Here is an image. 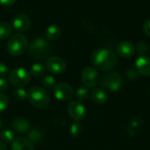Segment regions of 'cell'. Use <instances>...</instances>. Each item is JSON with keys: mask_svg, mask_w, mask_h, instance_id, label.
<instances>
[{"mask_svg": "<svg viewBox=\"0 0 150 150\" xmlns=\"http://www.w3.org/2000/svg\"><path fill=\"white\" fill-rule=\"evenodd\" d=\"M91 62L97 69L102 71H110L116 66L118 58L116 54L111 49L101 47L92 53Z\"/></svg>", "mask_w": 150, "mask_h": 150, "instance_id": "1", "label": "cell"}, {"mask_svg": "<svg viewBox=\"0 0 150 150\" xmlns=\"http://www.w3.org/2000/svg\"><path fill=\"white\" fill-rule=\"evenodd\" d=\"M27 98L32 105L39 109L46 108L50 103V97L47 91L40 86L32 87L28 91Z\"/></svg>", "mask_w": 150, "mask_h": 150, "instance_id": "2", "label": "cell"}, {"mask_svg": "<svg viewBox=\"0 0 150 150\" xmlns=\"http://www.w3.org/2000/svg\"><path fill=\"white\" fill-rule=\"evenodd\" d=\"M29 54L36 59H45L52 52V46L48 42L47 40L43 38H36L34 39L28 47Z\"/></svg>", "mask_w": 150, "mask_h": 150, "instance_id": "3", "label": "cell"}, {"mask_svg": "<svg viewBox=\"0 0 150 150\" xmlns=\"http://www.w3.org/2000/svg\"><path fill=\"white\" fill-rule=\"evenodd\" d=\"M7 52L11 56H19L23 54L28 48V42L25 35L17 33L10 37L7 42Z\"/></svg>", "mask_w": 150, "mask_h": 150, "instance_id": "4", "label": "cell"}, {"mask_svg": "<svg viewBox=\"0 0 150 150\" xmlns=\"http://www.w3.org/2000/svg\"><path fill=\"white\" fill-rule=\"evenodd\" d=\"M101 84L105 90L114 92L121 89L123 85V79L120 73L110 71L104 75L101 80Z\"/></svg>", "mask_w": 150, "mask_h": 150, "instance_id": "5", "label": "cell"}, {"mask_svg": "<svg viewBox=\"0 0 150 150\" xmlns=\"http://www.w3.org/2000/svg\"><path fill=\"white\" fill-rule=\"evenodd\" d=\"M30 79H31L30 72L24 68L14 69L9 74L10 83L17 88H22L25 86L30 82Z\"/></svg>", "mask_w": 150, "mask_h": 150, "instance_id": "6", "label": "cell"}, {"mask_svg": "<svg viewBox=\"0 0 150 150\" xmlns=\"http://www.w3.org/2000/svg\"><path fill=\"white\" fill-rule=\"evenodd\" d=\"M81 79L85 87H87L88 89L94 88L99 83L100 76L95 68L86 67L83 69V70L82 72Z\"/></svg>", "mask_w": 150, "mask_h": 150, "instance_id": "7", "label": "cell"}, {"mask_svg": "<svg viewBox=\"0 0 150 150\" xmlns=\"http://www.w3.org/2000/svg\"><path fill=\"white\" fill-rule=\"evenodd\" d=\"M46 69L54 75H60L63 73L67 68L66 62L60 56H49L46 62Z\"/></svg>", "mask_w": 150, "mask_h": 150, "instance_id": "8", "label": "cell"}, {"mask_svg": "<svg viewBox=\"0 0 150 150\" xmlns=\"http://www.w3.org/2000/svg\"><path fill=\"white\" fill-rule=\"evenodd\" d=\"M53 94L54 98L60 101H68L69 100L74 94L73 88L66 83H55L53 88Z\"/></svg>", "mask_w": 150, "mask_h": 150, "instance_id": "9", "label": "cell"}, {"mask_svg": "<svg viewBox=\"0 0 150 150\" xmlns=\"http://www.w3.org/2000/svg\"><path fill=\"white\" fill-rule=\"evenodd\" d=\"M68 113L75 121H80L84 119L86 109L80 101H72L68 105Z\"/></svg>", "mask_w": 150, "mask_h": 150, "instance_id": "10", "label": "cell"}, {"mask_svg": "<svg viewBox=\"0 0 150 150\" xmlns=\"http://www.w3.org/2000/svg\"><path fill=\"white\" fill-rule=\"evenodd\" d=\"M135 46L128 41V40H123V41H120L118 45H117V47H116V53L117 54L121 57V58H125V59H127V58H131L135 54Z\"/></svg>", "mask_w": 150, "mask_h": 150, "instance_id": "11", "label": "cell"}, {"mask_svg": "<svg viewBox=\"0 0 150 150\" xmlns=\"http://www.w3.org/2000/svg\"><path fill=\"white\" fill-rule=\"evenodd\" d=\"M12 25L15 30L20 33H23L29 29L30 25H31V20H30V18L26 14L18 13L14 17Z\"/></svg>", "mask_w": 150, "mask_h": 150, "instance_id": "12", "label": "cell"}, {"mask_svg": "<svg viewBox=\"0 0 150 150\" xmlns=\"http://www.w3.org/2000/svg\"><path fill=\"white\" fill-rule=\"evenodd\" d=\"M137 72L143 76H150V57L141 55L135 62Z\"/></svg>", "mask_w": 150, "mask_h": 150, "instance_id": "13", "label": "cell"}, {"mask_svg": "<svg viewBox=\"0 0 150 150\" xmlns=\"http://www.w3.org/2000/svg\"><path fill=\"white\" fill-rule=\"evenodd\" d=\"M11 127L16 133L25 134L30 130V124L28 120L24 118H16L11 122Z\"/></svg>", "mask_w": 150, "mask_h": 150, "instance_id": "14", "label": "cell"}, {"mask_svg": "<svg viewBox=\"0 0 150 150\" xmlns=\"http://www.w3.org/2000/svg\"><path fill=\"white\" fill-rule=\"evenodd\" d=\"M11 150H33V145L27 138L18 137L11 143Z\"/></svg>", "mask_w": 150, "mask_h": 150, "instance_id": "15", "label": "cell"}, {"mask_svg": "<svg viewBox=\"0 0 150 150\" xmlns=\"http://www.w3.org/2000/svg\"><path fill=\"white\" fill-rule=\"evenodd\" d=\"M91 99L97 105H104L105 103L107 102L108 96L105 90L95 88L91 91Z\"/></svg>", "mask_w": 150, "mask_h": 150, "instance_id": "16", "label": "cell"}, {"mask_svg": "<svg viewBox=\"0 0 150 150\" xmlns=\"http://www.w3.org/2000/svg\"><path fill=\"white\" fill-rule=\"evenodd\" d=\"M62 35V29L59 25H51L46 30V37L47 40H56Z\"/></svg>", "mask_w": 150, "mask_h": 150, "instance_id": "17", "label": "cell"}, {"mask_svg": "<svg viewBox=\"0 0 150 150\" xmlns=\"http://www.w3.org/2000/svg\"><path fill=\"white\" fill-rule=\"evenodd\" d=\"M12 28L11 25L5 21H0V40H4L11 37Z\"/></svg>", "mask_w": 150, "mask_h": 150, "instance_id": "18", "label": "cell"}, {"mask_svg": "<svg viewBox=\"0 0 150 150\" xmlns=\"http://www.w3.org/2000/svg\"><path fill=\"white\" fill-rule=\"evenodd\" d=\"M46 67L41 63H34L30 68V74L35 77H40L45 75Z\"/></svg>", "mask_w": 150, "mask_h": 150, "instance_id": "19", "label": "cell"}, {"mask_svg": "<svg viewBox=\"0 0 150 150\" xmlns=\"http://www.w3.org/2000/svg\"><path fill=\"white\" fill-rule=\"evenodd\" d=\"M15 140L14 133L9 129H4L0 132V141L5 144H11Z\"/></svg>", "mask_w": 150, "mask_h": 150, "instance_id": "20", "label": "cell"}, {"mask_svg": "<svg viewBox=\"0 0 150 150\" xmlns=\"http://www.w3.org/2000/svg\"><path fill=\"white\" fill-rule=\"evenodd\" d=\"M27 139L33 144V143H39L40 141H42L43 139V134L42 133L36 129V128H33V129H30L28 131V137Z\"/></svg>", "mask_w": 150, "mask_h": 150, "instance_id": "21", "label": "cell"}, {"mask_svg": "<svg viewBox=\"0 0 150 150\" xmlns=\"http://www.w3.org/2000/svg\"><path fill=\"white\" fill-rule=\"evenodd\" d=\"M90 96V91L87 87H80L76 91V97L78 101H85L88 99Z\"/></svg>", "mask_w": 150, "mask_h": 150, "instance_id": "22", "label": "cell"}, {"mask_svg": "<svg viewBox=\"0 0 150 150\" xmlns=\"http://www.w3.org/2000/svg\"><path fill=\"white\" fill-rule=\"evenodd\" d=\"M27 95H28V91L23 88H17L13 91V98L15 100L18 102L25 101L27 98Z\"/></svg>", "mask_w": 150, "mask_h": 150, "instance_id": "23", "label": "cell"}, {"mask_svg": "<svg viewBox=\"0 0 150 150\" xmlns=\"http://www.w3.org/2000/svg\"><path fill=\"white\" fill-rule=\"evenodd\" d=\"M83 132V126L79 121H75L74 123L71 124L69 127V133L71 134L72 136H79Z\"/></svg>", "mask_w": 150, "mask_h": 150, "instance_id": "24", "label": "cell"}, {"mask_svg": "<svg viewBox=\"0 0 150 150\" xmlns=\"http://www.w3.org/2000/svg\"><path fill=\"white\" fill-rule=\"evenodd\" d=\"M41 84L45 88H54V86L55 85L54 76L50 75H44L41 78Z\"/></svg>", "mask_w": 150, "mask_h": 150, "instance_id": "25", "label": "cell"}, {"mask_svg": "<svg viewBox=\"0 0 150 150\" xmlns=\"http://www.w3.org/2000/svg\"><path fill=\"white\" fill-rule=\"evenodd\" d=\"M148 48H149V47H148L147 43L145 41H142V40L139 41L135 47V49L137 50V53L140 54V56L141 55H146V54L148 52Z\"/></svg>", "mask_w": 150, "mask_h": 150, "instance_id": "26", "label": "cell"}, {"mask_svg": "<svg viewBox=\"0 0 150 150\" xmlns=\"http://www.w3.org/2000/svg\"><path fill=\"white\" fill-rule=\"evenodd\" d=\"M9 105V99L7 96L3 93H0V112L4 111Z\"/></svg>", "mask_w": 150, "mask_h": 150, "instance_id": "27", "label": "cell"}, {"mask_svg": "<svg viewBox=\"0 0 150 150\" xmlns=\"http://www.w3.org/2000/svg\"><path fill=\"white\" fill-rule=\"evenodd\" d=\"M8 75V67L5 63L0 62V77H4Z\"/></svg>", "mask_w": 150, "mask_h": 150, "instance_id": "28", "label": "cell"}, {"mask_svg": "<svg viewBox=\"0 0 150 150\" xmlns=\"http://www.w3.org/2000/svg\"><path fill=\"white\" fill-rule=\"evenodd\" d=\"M143 32L144 33L150 38V19H148L143 24Z\"/></svg>", "mask_w": 150, "mask_h": 150, "instance_id": "29", "label": "cell"}, {"mask_svg": "<svg viewBox=\"0 0 150 150\" xmlns=\"http://www.w3.org/2000/svg\"><path fill=\"white\" fill-rule=\"evenodd\" d=\"M7 89H8V82L4 78L0 77V92L4 91Z\"/></svg>", "mask_w": 150, "mask_h": 150, "instance_id": "30", "label": "cell"}, {"mask_svg": "<svg viewBox=\"0 0 150 150\" xmlns=\"http://www.w3.org/2000/svg\"><path fill=\"white\" fill-rule=\"evenodd\" d=\"M138 74L139 73L137 72V70H134L133 69H129L127 71V76H128L129 79H132V80H134L136 77H138Z\"/></svg>", "mask_w": 150, "mask_h": 150, "instance_id": "31", "label": "cell"}, {"mask_svg": "<svg viewBox=\"0 0 150 150\" xmlns=\"http://www.w3.org/2000/svg\"><path fill=\"white\" fill-rule=\"evenodd\" d=\"M17 0H0V4L4 7H11L12 6Z\"/></svg>", "mask_w": 150, "mask_h": 150, "instance_id": "32", "label": "cell"}, {"mask_svg": "<svg viewBox=\"0 0 150 150\" xmlns=\"http://www.w3.org/2000/svg\"><path fill=\"white\" fill-rule=\"evenodd\" d=\"M0 150H7V146L2 141H0Z\"/></svg>", "mask_w": 150, "mask_h": 150, "instance_id": "33", "label": "cell"}, {"mask_svg": "<svg viewBox=\"0 0 150 150\" xmlns=\"http://www.w3.org/2000/svg\"><path fill=\"white\" fill-rule=\"evenodd\" d=\"M2 124H3V123H2V119H1V117H0V128L2 127Z\"/></svg>", "mask_w": 150, "mask_h": 150, "instance_id": "34", "label": "cell"}, {"mask_svg": "<svg viewBox=\"0 0 150 150\" xmlns=\"http://www.w3.org/2000/svg\"><path fill=\"white\" fill-rule=\"evenodd\" d=\"M149 96H150V89H149Z\"/></svg>", "mask_w": 150, "mask_h": 150, "instance_id": "35", "label": "cell"}]
</instances>
